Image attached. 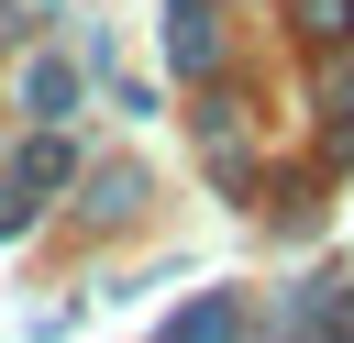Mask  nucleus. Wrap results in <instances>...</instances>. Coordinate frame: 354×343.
Returning a JSON list of instances; mask_svg holds the SVG:
<instances>
[{
	"mask_svg": "<svg viewBox=\"0 0 354 343\" xmlns=\"http://www.w3.org/2000/svg\"><path fill=\"white\" fill-rule=\"evenodd\" d=\"M232 332H243V310H232V288H210V299H188L155 343H232Z\"/></svg>",
	"mask_w": 354,
	"mask_h": 343,
	"instance_id": "nucleus-1",
	"label": "nucleus"
},
{
	"mask_svg": "<svg viewBox=\"0 0 354 343\" xmlns=\"http://www.w3.org/2000/svg\"><path fill=\"white\" fill-rule=\"evenodd\" d=\"M22 100H33V111H44V122H55V111H66V100H77V77H66V66H22Z\"/></svg>",
	"mask_w": 354,
	"mask_h": 343,
	"instance_id": "nucleus-2",
	"label": "nucleus"
},
{
	"mask_svg": "<svg viewBox=\"0 0 354 343\" xmlns=\"http://www.w3.org/2000/svg\"><path fill=\"white\" fill-rule=\"evenodd\" d=\"M210 0H177V66H210V22H199Z\"/></svg>",
	"mask_w": 354,
	"mask_h": 343,
	"instance_id": "nucleus-3",
	"label": "nucleus"
}]
</instances>
